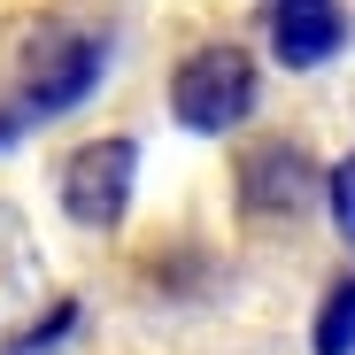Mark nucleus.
I'll return each instance as SVG.
<instances>
[{"label": "nucleus", "instance_id": "f257e3e1", "mask_svg": "<svg viewBox=\"0 0 355 355\" xmlns=\"http://www.w3.org/2000/svg\"><path fill=\"white\" fill-rule=\"evenodd\" d=\"M255 93H263V78H255L248 46H193L170 78V116L186 132H240L255 116Z\"/></svg>", "mask_w": 355, "mask_h": 355}, {"label": "nucleus", "instance_id": "f03ea898", "mask_svg": "<svg viewBox=\"0 0 355 355\" xmlns=\"http://www.w3.org/2000/svg\"><path fill=\"white\" fill-rule=\"evenodd\" d=\"M101 62H108V39L101 31H70V24H46L31 46H24V93L8 101L24 124L39 116H70L93 85H101Z\"/></svg>", "mask_w": 355, "mask_h": 355}, {"label": "nucleus", "instance_id": "7ed1b4c3", "mask_svg": "<svg viewBox=\"0 0 355 355\" xmlns=\"http://www.w3.org/2000/svg\"><path fill=\"white\" fill-rule=\"evenodd\" d=\"M132 186H139V147L132 139H85L62 162V209L85 232H116V224H124Z\"/></svg>", "mask_w": 355, "mask_h": 355}, {"label": "nucleus", "instance_id": "20e7f679", "mask_svg": "<svg viewBox=\"0 0 355 355\" xmlns=\"http://www.w3.org/2000/svg\"><path fill=\"white\" fill-rule=\"evenodd\" d=\"M317 193H324V170H317L309 147L263 139V147L240 155V209L248 216H302Z\"/></svg>", "mask_w": 355, "mask_h": 355}, {"label": "nucleus", "instance_id": "39448f33", "mask_svg": "<svg viewBox=\"0 0 355 355\" xmlns=\"http://www.w3.org/2000/svg\"><path fill=\"white\" fill-rule=\"evenodd\" d=\"M340 46H347L340 0H270V54L286 70H324Z\"/></svg>", "mask_w": 355, "mask_h": 355}, {"label": "nucleus", "instance_id": "423d86ee", "mask_svg": "<svg viewBox=\"0 0 355 355\" xmlns=\"http://www.w3.org/2000/svg\"><path fill=\"white\" fill-rule=\"evenodd\" d=\"M309 347H317V355H355V270H347V278H332V293L317 302Z\"/></svg>", "mask_w": 355, "mask_h": 355}, {"label": "nucleus", "instance_id": "0eeeda50", "mask_svg": "<svg viewBox=\"0 0 355 355\" xmlns=\"http://www.w3.org/2000/svg\"><path fill=\"white\" fill-rule=\"evenodd\" d=\"M78 317H85L78 302H54V309H46V317H39L31 332H16V340H0V355H46V347H62V340L78 332Z\"/></svg>", "mask_w": 355, "mask_h": 355}, {"label": "nucleus", "instance_id": "6e6552de", "mask_svg": "<svg viewBox=\"0 0 355 355\" xmlns=\"http://www.w3.org/2000/svg\"><path fill=\"white\" fill-rule=\"evenodd\" d=\"M324 209H332V232L355 248V147H347V155L324 170Z\"/></svg>", "mask_w": 355, "mask_h": 355}]
</instances>
